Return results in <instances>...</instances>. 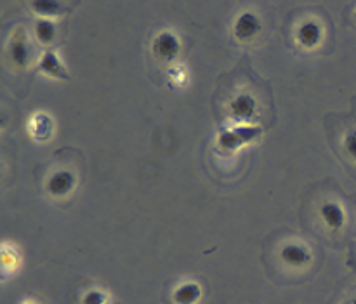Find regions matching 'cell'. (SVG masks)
I'll list each match as a JSON object with an SVG mask.
<instances>
[{"instance_id":"cell-11","label":"cell","mask_w":356,"mask_h":304,"mask_svg":"<svg viewBox=\"0 0 356 304\" xmlns=\"http://www.w3.org/2000/svg\"><path fill=\"white\" fill-rule=\"evenodd\" d=\"M35 38H37L40 44H52L56 38V24L52 23L51 19H38L37 23H35Z\"/></svg>"},{"instance_id":"cell-13","label":"cell","mask_w":356,"mask_h":304,"mask_svg":"<svg viewBox=\"0 0 356 304\" xmlns=\"http://www.w3.org/2000/svg\"><path fill=\"white\" fill-rule=\"evenodd\" d=\"M108 303V294L101 289H90L80 299V304H106Z\"/></svg>"},{"instance_id":"cell-15","label":"cell","mask_w":356,"mask_h":304,"mask_svg":"<svg viewBox=\"0 0 356 304\" xmlns=\"http://www.w3.org/2000/svg\"><path fill=\"white\" fill-rule=\"evenodd\" d=\"M343 150L353 162H356V131H350L344 136Z\"/></svg>"},{"instance_id":"cell-7","label":"cell","mask_w":356,"mask_h":304,"mask_svg":"<svg viewBox=\"0 0 356 304\" xmlns=\"http://www.w3.org/2000/svg\"><path fill=\"white\" fill-rule=\"evenodd\" d=\"M320 219L330 232L337 233L346 225V211L343 205L336 200H325L320 205Z\"/></svg>"},{"instance_id":"cell-14","label":"cell","mask_w":356,"mask_h":304,"mask_svg":"<svg viewBox=\"0 0 356 304\" xmlns=\"http://www.w3.org/2000/svg\"><path fill=\"white\" fill-rule=\"evenodd\" d=\"M17 263H19V259H17L16 253H13V250L9 249V247L3 246V250H2V264H3V273H10V271H14L17 268Z\"/></svg>"},{"instance_id":"cell-18","label":"cell","mask_w":356,"mask_h":304,"mask_svg":"<svg viewBox=\"0 0 356 304\" xmlns=\"http://www.w3.org/2000/svg\"><path fill=\"white\" fill-rule=\"evenodd\" d=\"M106 304H110V303H106Z\"/></svg>"},{"instance_id":"cell-3","label":"cell","mask_w":356,"mask_h":304,"mask_svg":"<svg viewBox=\"0 0 356 304\" xmlns=\"http://www.w3.org/2000/svg\"><path fill=\"white\" fill-rule=\"evenodd\" d=\"M152 51L155 58L162 59V61H174L181 52V40L174 31L163 30L153 40Z\"/></svg>"},{"instance_id":"cell-17","label":"cell","mask_w":356,"mask_h":304,"mask_svg":"<svg viewBox=\"0 0 356 304\" xmlns=\"http://www.w3.org/2000/svg\"><path fill=\"white\" fill-rule=\"evenodd\" d=\"M23 304H38V303H35V301H24Z\"/></svg>"},{"instance_id":"cell-6","label":"cell","mask_w":356,"mask_h":304,"mask_svg":"<svg viewBox=\"0 0 356 304\" xmlns=\"http://www.w3.org/2000/svg\"><path fill=\"white\" fill-rule=\"evenodd\" d=\"M323 38V28L318 21L315 19H305L302 23L298 24L296 28V40L302 49H316L322 44Z\"/></svg>"},{"instance_id":"cell-16","label":"cell","mask_w":356,"mask_h":304,"mask_svg":"<svg viewBox=\"0 0 356 304\" xmlns=\"http://www.w3.org/2000/svg\"><path fill=\"white\" fill-rule=\"evenodd\" d=\"M344 304H356V294L353 296V298H350V299H348V301L344 303Z\"/></svg>"},{"instance_id":"cell-5","label":"cell","mask_w":356,"mask_h":304,"mask_svg":"<svg viewBox=\"0 0 356 304\" xmlns=\"http://www.w3.org/2000/svg\"><path fill=\"white\" fill-rule=\"evenodd\" d=\"M263 30L261 17L254 13H242L233 24V35L240 42H252Z\"/></svg>"},{"instance_id":"cell-10","label":"cell","mask_w":356,"mask_h":304,"mask_svg":"<svg viewBox=\"0 0 356 304\" xmlns=\"http://www.w3.org/2000/svg\"><path fill=\"white\" fill-rule=\"evenodd\" d=\"M202 299V285L195 280H186L177 285L172 292L176 304H197Z\"/></svg>"},{"instance_id":"cell-1","label":"cell","mask_w":356,"mask_h":304,"mask_svg":"<svg viewBox=\"0 0 356 304\" xmlns=\"http://www.w3.org/2000/svg\"><path fill=\"white\" fill-rule=\"evenodd\" d=\"M28 40L30 38H28L26 31L19 28V30L14 31V35L9 40V45H7V56L21 70L28 68L31 63V45Z\"/></svg>"},{"instance_id":"cell-8","label":"cell","mask_w":356,"mask_h":304,"mask_svg":"<svg viewBox=\"0 0 356 304\" xmlns=\"http://www.w3.org/2000/svg\"><path fill=\"white\" fill-rule=\"evenodd\" d=\"M38 72L51 77V79L70 80V75L66 73V68L63 66V63L59 61L58 54H56L54 51H45V54L42 56L40 63H38Z\"/></svg>"},{"instance_id":"cell-2","label":"cell","mask_w":356,"mask_h":304,"mask_svg":"<svg viewBox=\"0 0 356 304\" xmlns=\"http://www.w3.org/2000/svg\"><path fill=\"white\" fill-rule=\"evenodd\" d=\"M75 186H76L75 173L70 169H58L47 177L45 191H47L51 197L61 198L72 193V191L75 190Z\"/></svg>"},{"instance_id":"cell-4","label":"cell","mask_w":356,"mask_h":304,"mask_svg":"<svg viewBox=\"0 0 356 304\" xmlns=\"http://www.w3.org/2000/svg\"><path fill=\"white\" fill-rule=\"evenodd\" d=\"M313 256L308 247L301 242H287L280 249V261L289 268H306L312 263Z\"/></svg>"},{"instance_id":"cell-12","label":"cell","mask_w":356,"mask_h":304,"mask_svg":"<svg viewBox=\"0 0 356 304\" xmlns=\"http://www.w3.org/2000/svg\"><path fill=\"white\" fill-rule=\"evenodd\" d=\"M30 7L38 14V16L44 17V19L63 14V3L54 2V0H47V2H31Z\"/></svg>"},{"instance_id":"cell-9","label":"cell","mask_w":356,"mask_h":304,"mask_svg":"<svg viewBox=\"0 0 356 304\" xmlns=\"http://www.w3.org/2000/svg\"><path fill=\"white\" fill-rule=\"evenodd\" d=\"M254 111H256V101H254V97L250 94H238L229 103V113L238 122L250 120Z\"/></svg>"}]
</instances>
